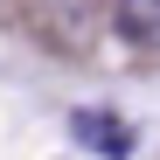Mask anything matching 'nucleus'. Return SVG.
I'll return each mask as SVG.
<instances>
[{"label":"nucleus","mask_w":160,"mask_h":160,"mask_svg":"<svg viewBox=\"0 0 160 160\" xmlns=\"http://www.w3.org/2000/svg\"><path fill=\"white\" fill-rule=\"evenodd\" d=\"M112 28L132 49H153L160 56V0H112Z\"/></svg>","instance_id":"f257e3e1"},{"label":"nucleus","mask_w":160,"mask_h":160,"mask_svg":"<svg viewBox=\"0 0 160 160\" xmlns=\"http://www.w3.org/2000/svg\"><path fill=\"white\" fill-rule=\"evenodd\" d=\"M77 139H91V146H104V153H125L132 132H125L118 118H91V112H84V118H77Z\"/></svg>","instance_id":"f03ea898"}]
</instances>
